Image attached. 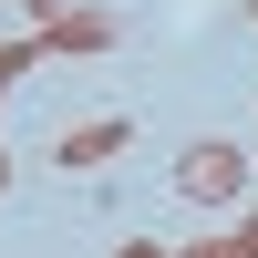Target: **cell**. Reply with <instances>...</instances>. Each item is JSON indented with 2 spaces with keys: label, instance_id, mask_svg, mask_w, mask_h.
Instances as JSON below:
<instances>
[{
  "label": "cell",
  "instance_id": "obj_3",
  "mask_svg": "<svg viewBox=\"0 0 258 258\" xmlns=\"http://www.w3.org/2000/svg\"><path fill=\"white\" fill-rule=\"evenodd\" d=\"M41 52H114V11H62V21H41Z\"/></svg>",
  "mask_w": 258,
  "mask_h": 258
},
{
  "label": "cell",
  "instance_id": "obj_2",
  "mask_svg": "<svg viewBox=\"0 0 258 258\" xmlns=\"http://www.w3.org/2000/svg\"><path fill=\"white\" fill-rule=\"evenodd\" d=\"M124 145H135V124H124V114H103V124H73V135L52 145V165H114Z\"/></svg>",
  "mask_w": 258,
  "mask_h": 258
},
{
  "label": "cell",
  "instance_id": "obj_1",
  "mask_svg": "<svg viewBox=\"0 0 258 258\" xmlns=\"http://www.w3.org/2000/svg\"><path fill=\"white\" fill-rule=\"evenodd\" d=\"M176 186L197 207H238L248 197V145H186V155H176Z\"/></svg>",
  "mask_w": 258,
  "mask_h": 258
},
{
  "label": "cell",
  "instance_id": "obj_4",
  "mask_svg": "<svg viewBox=\"0 0 258 258\" xmlns=\"http://www.w3.org/2000/svg\"><path fill=\"white\" fill-rule=\"evenodd\" d=\"M186 258H248V238H207V248H186Z\"/></svg>",
  "mask_w": 258,
  "mask_h": 258
},
{
  "label": "cell",
  "instance_id": "obj_6",
  "mask_svg": "<svg viewBox=\"0 0 258 258\" xmlns=\"http://www.w3.org/2000/svg\"><path fill=\"white\" fill-rule=\"evenodd\" d=\"M238 238H248V258H258V217H248V227H238Z\"/></svg>",
  "mask_w": 258,
  "mask_h": 258
},
{
  "label": "cell",
  "instance_id": "obj_5",
  "mask_svg": "<svg viewBox=\"0 0 258 258\" xmlns=\"http://www.w3.org/2000/svg\"><path fill=\"white\" fill-rule=\"evenodd\" d=\"M21 11H31V21H62V0H21Z\"/></svg>",
  "mask_w": 258,
  "mask_h": 258
},
{
  "label": "cell",
  "instance_id": "obj_7",
  "mask_svg": "<svg viewBox=\"0 0 258 258\" xmlns=\"http://www.w3.org/2000/svg\"><path fill=\"white\" fill-rule=\"evenodd\" d=\"M124 258H165V248H145V238H135V248H124Z\"/></svg>",
  "mask_w": 258,
  "mask_h": 258
}]
</instances>
